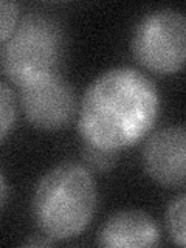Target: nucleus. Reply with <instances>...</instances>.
<instances>
[{
	"label": "nucleus",
	"instance_id": "obj_1",
	"mask_svg": "<svg viewBox=\"0 0 186 248\" xmlns=\"http://www.w3.org/2000/svg\"><path fill=\"white\" fill-rule=\"evenodd\" d=\"M160 112L155 84L135 68L116 67L85 90L78 127L89 146L120 152L152 130Z\"/></svg>",
	"mask_w": 186,
	"mask_h": 248
},
{
	"label": "nucleus",
	"instance_id": "obj_2",
	"mask_svg": "<svg viewBox=\"0 0 186 248\" xmlns=\"http://www.w3.org/2000/svg\"><path fill=\"white\" fill-rule=\"evenodd\" d=\"M98 205L96 183L90 170L78 163H64L39 180L31 211L44 236L68 240L89 227Z\"/></svg>",
	"mask_w": 186,
	"mask_h": 248
},
{
	"label": "nucleus",
	"instance_id": "obj_3",
	"mask_svg": "<svg viewBox=\"0 0 186 248\" xmlns=\"http://www.w3.org/2000/svg\"><path fill=\"white\" fill-rule=\"evenodd\" d=\"M64 36L53 17L30 13L17 22L13 34L0 48V72L22 85L59 72Z\"/></svg>",
	"mask_w": 186,
	"mask_h": 248
},
{
	"label": "nucleus",
	"instance_id": "obj_4",
	"mask_svg": "<svg viewBox=\"0 0 186 248\" xmlns=\"http://www.w3.org/2000/svg\"><path fill=\"white\" fill-rule=\"evenodd\" d=\"M185 16L172 10L152 11L137 23L132 34V54L152 73L172 75L185 64Z\"/></svg>",
	"mask_w": 186,
	"mask_h": 248
},
{
	"label": "nucleus",
	"instance_id": "obj_5",
	"mask_svg": "<svg viewBox=\"0 0 186 248\" xmlns=\"http://www.w3.org/2000/svg\"><path fill=\"white\" fill-rule=\"evenodd\" d=\"M19 101L27 120L42 130H61L76 115V95L59 72L19 85Z\"/></svg>",
	"mask_w": 186,
	"mask_h": 248
},
{
	"label": "nucleus",
	"instance_id": "obj_6",
	"mask_svg": "<svg viewBox=\"0 0 186 248\" xmlns=\"http://www.w3.org/2000/svg\"><path fill=\"white\" fill-rule=\"evenodd\" d=\"M185 127L168 126L147 138L143 147V166L154 182L166 188L185 185Z\"/></svg>",
	"mask_w": 186,
	"mask_h": 248
},
{
	"label": "nucleus",
	"instance_id": "obj_7",
	"mask_svg": "<svg viewBox=\"0 0 186 248\" xmlns=\"http://www.w3.org/2000/svg\"><path fill=\"white\" fill-rule=\"evenodd\" d=\"M101 247H155L160 231L149 214L140 209H126L113 214L98 232Z\"/></svg>",
	"mask_w": 186,
	"mask_h": 248
},
{
	"label": "nucleus",
	"instance_id": "obj_8",
	"mask_svg": "<svg viewBox=\"0 0 186 248\" xmlns=\"http://www.w3.org/2000/svg\"><path fill=\"white\" fill-rule=\"evenodd\" d=\"M185 209H186V196L182 192L177 196L168 206L166 211V228L172 242L185 247L186 236H185Z\"/></svg>",
	"mask_w": 186,
	"mask_h": 248
},
{
	"label": "nucleus",
	"instance_id": "obj_9",
	"mask_svg": "<svg viewBox=\"0 0 186 248\" xmlns=\"http://www.w3.org/2000/svg\"><path fill=\"white\" fill-rule=\"evenodd\" d=\"M17 121V99L13 89L0 81V143L10 135Z\"/></svg>",
	"mask_w": 186,
	"mask_h": 248
},
{
	"label": "nucleus",
	"instance_id": "obj_10",
	"mask_svg": "<svg viewBox=\"0 0 186 248\" xmlns=\"http://www.w3.org/2000/svg\"><path fill=\"white\" fill-rule=\"evenodd\" d=\"M82 158L92 169L104 172V170H108L115 166L116 158H118V152L99 149V147L87 144L82 151Z\"/></svg>",
	"mask_w": 186,
	"mask_h": 248
},
{
	"label": "nucleus",
	"instance_id": "obj_11",
	"mask_svg": "<svg viewBox=\"0 0 186 248\" xmlns=\"http://www.w3.org/2000/svg\"><path fill=\"white\" fill-rule=\"evenodd\" d=\"M19 22V5L13 2H0V44L13 34Z\"/></svg>",
	"mask_w": 186,
	"mask_h": 248
},
{
	"label": "nucleus",
	"instance_id": "obj_12",
	"mask_svg": "<svg viewBox=\"0 0 186 248\" xmlns=\"http://www.w3.org/2000/svg\"><path fill=\"white\" fill-rule=\"evenodd\" d=\"M53 244H54V240L46 236H39V237L30 239V240H25V242H23V245H27V247H48Z\"/></svg>",
	"mask_w": 186,
	"mask_h": 248
},
{
	"label": "nucleus",
	"instance_id": "obj_13",
	"mask_svg": "<svg viewBox=\"0 0 186 248\" xmlns=\"http://www.w3.org/2000/svg\"><path fill=\"white\" fill-rule=\"evenodd\" d=\"M8 196H10V189H8V183H6V178L0 170V209L3 208V205L6 203Z\"/></svg>",
	"mask_w": 186,
	"mask_h": 248
}]
</instances>
